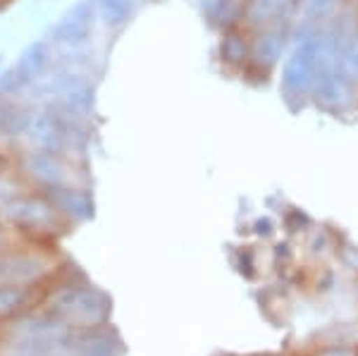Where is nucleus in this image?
Returning <instances> with one entry per match:
<instances>
[{
	"label": "nucleus",
	"mask_w": 358,
	"mask_h": 356,
	"mask_svg": "<svg viewBox=\"0 0 358 356\" xmlns=\"http://www.w3.org/2000/svg\"><path fill=\"white\" fill-rule=\"evenodd\" d=\"M74 268L65 266L45 290L41 308L69 330L103 328L110 311V301L101 290H96L82 273L72 275Z\"/></svg>",
	"instance_id": "f257e3e1"
},
{
	"label": "nucleus",
	"mask_w": 358,
	"mask_h": 356,
	"mask_svg": "<svg viewBox=\"0 0 358 356\" xmlns=\"http://www.w3.org/2000/svg\"><path fill=\"white\" fill-rule=\"evenodd\" d=\"M24 187H29V185L22 180L20 172H17L15 168L10 172H5V175H0V208H3V206L8 204L15 194H20Z\"/></svg>",
	"instance_id": "4468645a"
},
{
	"label": "nucleus",
	"mask_w": 358,
	"mask_h": 356,
	"mask_svg": "<svg viewBox=\"0 0 358 356\" xmlns=\"http://www.w3.org/2000/svg\"><path fill=\"white\" fill-rule=\"evenodd\" d=\"M217 57L229 70H241L251 65V38L244 34V27L224 29L217 43Z\"/></svg>",
	"instance_id": "9b49d317"
},
{
	"label": "nucleus",
	"mask_w": 358,
	"mask_h": 356,
	"mask_svg": "<svg viewBox=\"0 0 358 356\" xmlns=\"http://www.w3.org/2000/svg\"><path fill=\"white\" fill-rule=\"evenodd\" d=\"M13 160L22 180L38 192H55L62 187L86 185L82 160L77 158L41 151V148H22L15 153Z\"/></svg>",
	"instance_id": "20e7f679"
},
{
	"label": "nucleus",
	"mask_w": 358,
	"mask_h": 356,
	"mask_svg": "<svg viewBox=\"0 0 358 356\" xmlns=\"http://www.w3.org/2000/svg\"><path fill=\"white\" fill-rule=\"evenodd\" d=\"M48 287H24L13 283H0V325L20 318L31 308L41 306Z\"/></svg>",
	"instance_id": "1a4fd4ad"
},
{
	"label": "nucleus",
	"mask_w": 358,
	"mask_h": 356,
	"mask_svg": "<svg viewBox=\"0 0 358 356\" xmlns=\"http://www.w3.org/2000/svg\"><path fill=\"white\" fill-rule=\"evenodd\" d=\"M65 266L67 258L57 251V244L20 242L0 251V283L48 287Z\"/></svg>",
	"instance_id": "7ed1b4c3"
},
{
	"label": "nucleus",
	"mask_w": 358,
	"mask_h": 356,
	"mask_svg": "<svg viewBox=\"0 0 358 356\" xmlns=\"http://www.w3.org/2000/svg\"><path fill=\"white\" fill-rule=\"evenodd\" d=\"M3 3H5V0H3Z\"/></svg>",
	"instance_id": "aec40b11"
},
{
	"label": "nucleus",
	"mask_w": 358,
	"mask_h": 356,
	"mask_svg": "<svg viewBox=\"0 0 358 356\" xmlns=\"http://www.w3.org/2000/svg\"><path fill=\"white\" fill-rule=\"evenodd\" d=\"M0 218L27 242L57 244L72 229L53 199L38 189L24 187L0 208Z\"/></svg>",
	"instance_id": "f03ea898"
},
{
	"label": "nucleus",
	"mask_w": 358,
	"mask_h": 356,
	"mask_svg": "<svg viewBox=\"0 0 358 356\" xmlns=\"http://www.w3.org/2000/svg\"><path fill=\"white\" fill-rule=\"evenodd\" d=\"M251 34V65L265 72L280 65L287 45V24L263 27Z\"/></svg>",
	"instance_id": "6e6552de"
},
{
	"label": "nucleus",
	"mask_w": 358,
	"mask_h": 356,
	"mask_svg": "<svg viewBox=\"0 0 358 356\" xmlns=\"http://www.w3.org/2000/svg\"><path fill=\"white\" fill-rule=\"evenodd\" d=\"M322 45H325V24L322 27L303 24L299 29L296 43H294L289 57L285 60V72H282V86H285L287 96L313 94Z\"/></svg>",
	"instance_id": "39448f33"
},
{
	"label": "nucleus",
	"mask_w": 358,
	"mask_h": 356,
	"mask_svg": "<svg viewBox=\"0 0 358 356\" xmlns=\"http://www.w3.org/2000/svg\"><path fill=\"white\" fill-rule=\"evenodd\" d=\"M136 5L138 0H96L98 24H103L108 31H120L136 15Z\"/></svg>",
	"instance_id": "f8f14e48"
},
{
	"label": "nucleus",
	"mask_w": 358,
	"mask_h": 356,
	"mask_svg": "<svg viewBox=\"0 0 358 356\" xmlns=\"http://www.w3.org/2000/svg\"><path fill=\"white\" fill-rule=\"evenodd\" d=\"M0 356H22V354H8V352H0Z\"/></svg>",
	"instance_id": "a211bd4d"
},
{
	"label": "nucleus",
	"mask_w": 358,
	"mask_h": 356,
	"mask_svg": "<svg viewBox=\"0 0 358 356\" xmlns=\"http://www.w3.org/2000/svg\"><path fill=\"white\" fill-rule=\"evenodd\" d=\"M15 168V160H13V153H8L5 148H0V175L10 172Z\"/></svg>",
	"instance_id": "dca6fc26"
},
{
	"label": "nucleus",
	"mask_w": 358,
	"mask_h": 356,
	"mask_svg": "<svg viewBox=\"0 0 358 356\" xmlns=\"http://www.w3.org/2000/svg\"><path fill=\"white\" fill-rule=\"evenodd\" d=\"M3 70H5V55L0 53V72H3Z\"/></svg>",
	"instance_id": "f3484780"
},
{
	"label": "nucleus",
	"mask_w": 358,
	"mask_h": 356,
	"mask_svg": "<svg viewBox=\"0 0 358 356\" xmlns=\"http://www.w3.org/2000/svg\"><path fill=\"white\" fill-rule=\"evenodd\" d=\"M98 24L96 0H77L53 22L50 31L45 34L48 41L55 45L57 53L89 48Z\"/></svg>",
	"instance_id": "423d86ee"
},
{
	"label": "nucleus",
	"mask_w": 358,
	"mask_h": 356,
	"mask_svg": "<svg viewBox=\"0 0 358 356\" xmlns=\"http://www.w3.org/2000/svg\"><path fill=\"white\" fill-rule=\"evenodd\" d=\"M53 199V204L57 206L65 220L69 225H79V222H86L91 215H94V199H91V192L86 185H74V187H62L55 189V192H43Z\"/></svg>",
	"instance_id": "9d476101"
},
{
	"label": "nucleus",
	"mask_w": 358,
	"mask_h": 356,
	"mask_svg": "<svg viewBox=\"0 0 358 356\" xmlns=\"http://www.w3.org/2000/svg\"><path fill=\"white\" fill-rule=\"evenodd\" d=\"M55 45L48 41V36H41L36 41L27 43V48L22 50L20 57L13 62L15 72L27 82L29 89H36V84H41L55 67Z\"/></svg>",
	"instance_id": "0eeeda50"
},
{
	"label": "nucleus",
	"mask_w": 358,
	"mask_h": 356,
	"mask_svg": "<svg viewBox=\"0 0 358 356\" xmlns=\"http://www.w3.org/2000/svg\"><path fill=\"white\" fill-rule=\"evenodd\" d=\"M20 242H27V239H22L20 234L15 232L13 227L8 225V222L0 218V251L3 249H10V246H15V244H20Z\"/></svg>",
	"instance_id": "2eb2a0df"
},
{
	"label": "nucleus",
	"mask_w": 358,
	"mask_h": 356,
	"mask_svg": "<svg viewBox=\"0 0 358 356\" xmlns=\"http://www.w3.org/2000/svg\"><path fill=\"white\" fill-rule=\"evenodd\" d=\"M55 356H72V354H67V352H60V354H55Z\"/></svg>",
	"instance_id": "6ab92c4d"
},
{
	"label": "nucleus",
	"mask_w": 358,
	"mask_h": 356,
	"mask_svg": "<svg viewBox=\"0 0 358 356\" xmlns=\"http://www.w3.org/2000/svg\"><path fill=\"white\" fill-rule=\"evenodd\" d=\"M339 8V0H303L301 13L306 27H322L332 20Z\"/></svg>",
	"instance_id": "ddd939ff"
}]
</instances>
